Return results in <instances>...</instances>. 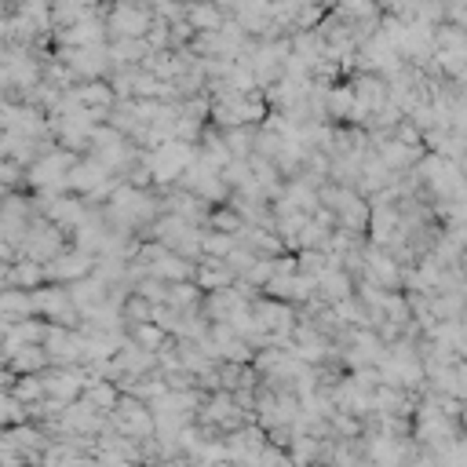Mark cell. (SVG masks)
Here are the masks:
<instances>
[{"mask_svg":"<svg viewBox=\"0 0 467 467\" xmlns=\"http://www.w3.org/2000/svg\"><path fill=\"white\" fill-rule=\"evenodd\" d=\"M34 310V299L26 292H0V314H29Z\"/></svg>","mask_w":467,"mask_h":467,"instance_id":"cell-1","label":"cell"},{"mask_svg":"<svg viewBox=\"0 0 467 467\" xmlns=\"http://www.w3.org/2000/svg\"><path fill=\"white\" fill-rule=\"evenodd\" d=\"M62 168H66V158H48V161H41L34 172H29V179H34L37 186H48V183H51Z\"/></svg>","mask_w":467,"mask_h":467,"instance_id":"cell-2","label":"cell"},{"mask_svg":"<svg viewBox=\"0 0 467 467\" xmlns=\"http://www.w3.org/2000/svg\"><path fill=\"white\" fill-rule=\"evenodd\" d=\"M41 391H44V384H41V380H22L15 394H19V398H41Z\"/></svg>","mask_w":467,"mask_h":467,"instance_id":"cell-3","label":"cell"}]
</instances>
